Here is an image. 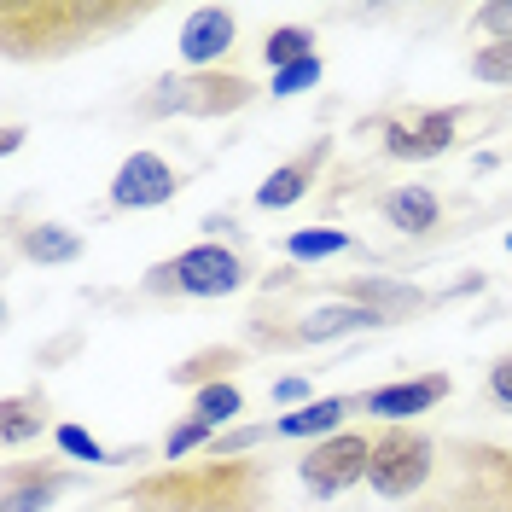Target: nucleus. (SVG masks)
<instances>
[{
  "label": "nucleus",
  "instance_id": "obj_1",
  "mask_svg": "<svg viewBox=\"0 0 512 512\" xmlns=\"http://www.w3.org/2000/svg\"><path fill=\"white\" fill-rule=\"evenodd\" d=\"M140 18L146 6H117V0H0V41L6 59H59Z\"/></svg>",
  "mask_w": 512,
  "mask_h": 512
},
{
  "label": "nucleus",
  "instance_id": "obj_2",
  "mask_svg": "<svg viewBox=\"0 0 512 512\" xmlns=\"http://www.w3.org/2000/svg\"><path fill=\"white\" fill-rule=\"evenodd\" d=\"M128 507L140 512H268V466L262 460H198L163 466L128 489Z\"/></svg>",
  "mask_w": 512,
  "mask_h": 512
},
{
  "label": "nucleus",
  "instance_id": "obj_3",
  "mask_svg": "<svg viewBox=\"0 0 512 512\" xmlns=\"http://www.w3.org/2000/svg\"><path fill=\"white\" fill-rule=\"evenodd\" d=\"M408 512H512V448L489 437L443 443L437 472Z\"/></svg>",
  "mask_w": 512,
  "mask_h": 512
},
{
  "label": "nucleus",
  "instance_id": "obj_4",
  "mask_svg": "<svg viewBox=\"0 0 512 512\" xmlns=\"http://www.w3.org/2000/svg\"><path fill=\"white\" fill-rule=\"evenodd\" d=\"M384 326L379 309H367V303H309V309H297L286 315L280 303H262L251 315V338L262 350H315V344H332V338H344V332H373Z\"/></svg>",
  "mask_w": 512,
  "mask_h": 512
},
{
  "label": "nucleus",
  "instance_id": "obj_5",
  "mask_svg": "<svg viewBox=\"0 0 512 512\" xmlns=\"http://www.w3.org/2000/svg\"><path fill=\"white\" fill-rule=\"evenodd\" d=\"M437 454H443V448L431 443L425 431H414V425H384V431H373L367 483L379 489L384 501H408V495H419V489L431 483Z\"/></svg>",
  "mask_w": 512,
  "mask_h": 512
},
{
  "label": "nucleus",
  "instance_id": "obj_6",
  "mask_svg": "<svg viewBox=\"0 0 512 512\" xmlns=\"http://www.w3.org/2000/svg\"><path fill=\"white\" fill-rule=\"evenodd\" d=\"M245 256L227 251V245H192V251L169 256L158 262L152 274H146V291L152 297H169V291H181V297H227V291L245 286Z\"/></svg>",
  "mask_w": 512,
  "mask_h": 512
},
{
  "label": "nucleus",
  "instance_id": "obj_7",
  "mask_svg": "<svg viewBox=\"0 0 512 512\" xmlns=\"http://www.w3.org/2000/svg\"><path fill=\"white\" fill-rule=\"evenodd\" d=\"M256 88L245 76H233V70H192V76H169L158 82V94L146 99V111L152 117H227V111H239V105H251Z\"/></svg>",
  "mask_w": 512,
  "mask_h": 512
},
{
  "label": "nucleus",
  "instance_id": "obj_8",
  "mask_svg": "<svg viewBox=\"0 0 512 512\" xmlns=\"http://www.w3.org/2000/svg\"><path fill=\"white\" fill-rule=\"evenodd\" d=\"M367 460H373V437L367 431H332V437H320L303 460H297V472L309 483V495H338V489H350L355 478H367Z\"/></svg>",
  "mask_w": 512,
  "mask_h": 512
},
{
  "label": "nucleus",
  "instance_id": "obj_9",
  "mask_svg": "<svg viewBox=\"0 0 512 512\" xmlns=\"http://www.w3.org/2000/svg\"><path fill=\"white\" fill-rule=\"evenodd\" d=\"M384 134V152L402 163H425L454 146L460 134V111H402V117H384L379 123Z\"/></svg>",
  "mask_w": 512,
  "mask_h": 512
},
{
  "label": "nucleus",
  "instance_id": "obj_10",
  "mask_svg": "<svg viewBox=\"0 0 512 512\" xmlns=\"http://www.w3.org/2000/svg\"><path fill=\"white\" fill-rule=\"evenodd\" d=\"M175 169L158 158V152H128L123 169H117V181H111V204L117 210H158L175 198Z\"/></svg>",
  "mask_w": 512,
  "mask_h": 512
},
{
  "label": "nucleus",
  "instance_id": "obj_11",
  "mask_svg": "<svg viewBox=\"0 0 512 512\" xmlns=\"http://www.w3.org/2000/svg\"><path fill=\"white\" fill-rule=\"evenodd\" d=\"M326 158H332V140L320 134L315 146H303L297 158L280 163V169H274V175H268V181L256 187V204H262V210H286V204H297V198H303V192H309V187L320 181Z\"/></svg>",
  "mask_w": 512,
  "mask_h": 512
},
{
  "label": "nucleus",
  "instance_id": "obj_12",
  "mask_svg": "<svg viewBox=\"0 0 512 512\" xmlns=\"http://www.w3.org/2000/svg\"><path fill=\"white\" fill-rule=\"evenodd\" d=\"M70 472L47 460H12L6 466V512H47L64 495Z\"/></svg>",
  "mask_w": 512,
  "mask_h": 512
},
{
  "label": "nucleus",
  "instance_id": "obj_13",
  "mask_svg": "<svg viewBox=\"0 0 512 512\" xmlns=\"http://www.w3.org/2000/svg\"><path fill=\"white\" fill-rule=\"evenodd\" d=\"M443 396H448V379L443 373H425V379H402V384H384V390H367L361 408H367V414H384L390 425H402V419L437 408Z\"/></svg>",
  "mask_w": 512,
  "mask_h": 512
},
{
  "label": "nucleus",
  "instance_id": "obj_14",
  "mask_svg": "<svg viewBox=\"0 0 512 512\" xmlns=\"http://www.w3.org/2000/svg\"><path fill=\"white\" fill-rule=\"evenodd\" d=\"M233 35H239V18L227 6H198L187 24H181V59L204 70V64H216L233 47Z\"/></svg>",
  "mask_w": 512,
  "mask_h": 512
},
{
  "label": "nucleus",
  "instance_id": "obj_15",
  "mask_svg": "<svg viewBox=\"0 0 512 512\" xmlns=\"http://www.w3.org/2000/svg\"><path fill=\"white\" fill-rule=\"evenodd\" d=\"M379 216L390 227H396V233H431V227H437V216H443V204H437V192L431 187H396V192H384L379 198Z\"/></svg>",
  "mask_w": 512,
  "mask_h": 512
},
{
  "label": "nucleus",
  "instance_id": "obj_16",
  "mask_svg": "<svg viewBox=\"0 0 512 512\" xmlns=\"http://www.w3.org/2000/svg\"><path fill=\"white\" fill-rule=\"evenodd\" d=\"M361 408V396H320V402H303L297 414H286L274 425V437H326V431H338V419Z\"/></svg>",
  "mask_w": 512,
  "mask_h": 512
},
{
  "label": "nucleus",
  "instance_id": "obj_17",
  "mask_svg": "<svg viewBox=\"0 0 512 512\" xmlns=\"http://www.w3.org/2000/svg\"><path fill=\"white\" fill-rule=\"evenodd\" d=\"M344 297H350V303H367V309H379L384 320L425 309V297H419L414 286H396V280H350V286H344Z\"/></svg>",
  "mask_w": 512,
  "mask_h": 512
},
{
  "label": "nucleus",
  "instance_id": "obj_18",
  "mask_svg": "<svg viewBox=\"0 0 512 512\" xmlns=\"http://www.w3.org/2000/svg\"><path fill=\"white\" fill-rule=\"evenodd\" d=\"M41 425H47V396H6V408H0V443L6 448L30 443Z\"/></svg>",
  "mask_w": 512,
  "mask_h": 512
},
{
  "label": "nucleus",
  "instance_id": "obj_19",
  "mask_svg": "<svg viewBox=\"0 0 512 512\" xmlns=\"http://www.w3.org/2000/svg\"><path fill=\"white\" fill-rule=\"evenodd\" d=\"M233 367H239V350L216 344V350H198V355H187L181 367H169V379L175 384H198V390H204V384H222Z\"/></svg>",
  "mask_w": 512,
  "mask_h": 512
},
{
  "label": "nucleus",
  "instance_id": "obj_20",
  "mask_svg": "<svg viewBox=\"0 0 512 512\" xmlns=\"http://www.w3.org/2000/svg\"><path fill=\"white\" fill-rule=\"evenodd\" d=\"M24 256H35V262H76L82 256V239L59 222H41L24 233Z\"/></svg>",
  "mask_w": 512,
  "mask_h": 512
},
{
  "label": "nucleus",
  "instance_id": "obj_21",
  "mask_svg": "<svg viewBox=\"0 0 512 512\" xmlns=\"http://www.w3.org/2000/svg\"><path fill=\"white\" fill-rule=\"evenodd\" d=\"M262 59L274 64V70H291V64L320 59V53H315V35L297 30V24H286V30H268V41H262Z\"/></svg>",
  "mask_w": 512,
  "mask_h": 512
},
{
  "label": "nucleus",
  "instance_id": "obj_22",
  "mask_svg": "<svg viewBox=\"0 0 512 512\" xmlns=\"http://www.w3.org/2000/svg\"><path fill=\"white\" fill-rule=\"evenodd\" d=\"M239 408H245V396H239V384H233V379L204 384V390L192 396V419H204V425H227Z\"/></svg>",
  "mask_w": 512,
  "mask_h": 512
},
{
  "label": "nucleus",
  "instance_id": "obj_23",
  "mask_svg": "<svg viewBox=\"0 0 512 512\" xmlns=\"http://www.w3.org/2000/svg\"><path fill=\"white\" fill-rule=\"evenodd\" d=\"M286 251L297 256V262H309V256H338V251H350V233H338V227H309V233H291L286 239Z\"/></svg>",
  "mask_w": 512,
  "mask_h": 512
},
{
  "label": "nucleus",
  "instance_id": "obj_24",
  "mask_svg": "<svg viewBox=\"0 0 512 512\" xmlns=\"http://www.w3.org/2000/svg\"><path fill=\"white\" fill-rule=\"evenodd\" d=\"M472 76L478 82H512V41H483L472 53Z\"/></svg>",
  "mask_w": 512,
  "mask_h": 512
},
{
  "label": "nucleus",
  "instance_id": "obj_25",
  "mask_svg": "<svg viewBox=\"0 0 512 512\" xmlns=\"http://www.w3.org/2000/svg\"><path fill=\"white\" fill-rule=\"evenodd\" d=\"M53 437H59V448H64V454H70V460H94V466H99V460H111V454L99 448V437H88L82 425H59Z\"/></svg>",
  "mask_w": 512,
  "mask_h": 512
},
{
  "label": "nucleus",
  "instance_id": "obj_26",
  "mask_svg": "<svg viewBox=\"0 0 512 512\" xmlns=\"http://www.w3.org/2000/svg\"><path fill=\"white\" fill-rule=\"evenodd\" d=\"M204 437H210V425H204V419H187V425H175V431L163 437V460H181V454H187V448H198Z\"/></svg>",
  "mask_w": 512,
  "mask_h": 512
},
{
  "label": "nucleus",
  "instance_id": "obj_27",
  "mask_svg": "<svg viewBox=\"0 0 512 512\" xmlns=\"http://www.w3.org/2000/svg\"><path fill=\"white\" fill-rule=\"evenodd\" d=\"M309 82H320V59H303V64H291V70H274V94H280V99L303 94Z\"/></svg>",
  "mask_w": 512,
  "mask_h": 512
},
{
  "label": "nucleus",
  "instance_id": "obj_28",
  "mask_svg": "<svg viewBox=\"0 0 512 512\" xmlns=\"http://www.w3.org/2000/svg\"><path fill=\"white\" fill-rule=\"evenodd\" d=\"M262 437H268V425H245V431H233V437H216V443H210V454H222V460H239V454H251Z\"/></svg>",
  "mask_w": 512,
  "mask_h": 512
},
{
  "label": "nucleus",
  "instance_id": "obj_29",
  "mask_svg": "<svg viewBox=\"0 0 512 512\" xmlns=\"http://www.w3.org/2000/svg\"><path fill=\"white\" fill-rule=\"evenodd\" d=\"M478 30H489L495 41H512V0H507V6H483V12H478Z\"/></svg>",
  "mask_w": 512,
  "mask_h": 512
},
{
  "label": "nucleus",
  "instance_id": "obj_30",
  "mask_svg": "<svg viewBox=\"0 0 512 512\" xmlns=\"http://www.w3.org/2000/svg\"><path fill=\"white\" fill-rule=\"evenodd\" d=\"M489 396H495L501 408H512V355H501V361L489 367Z\"/></svg>",
  "mask_w": 512,
  "mask_h": 512
},
{
  "label": "nucleus",
  "instance_id": "obj_31",
  "mask_svg": "<svg viewBox=\"0 0 512 512\" xmlns=\"http://www.w3.org/2000/svg\"><path fill=\"white\" fill-rule=\"evenodd\" d=\"M303 396H309V384L303 379H280L274 384V402H303Z\"/></svg>",
  "mask_w": 512,
  "mask_h": 512
},
{
  "label": "nucleus",
  "instance_id": "obj_32",
  "mask_svg": "<svg viewBox=\"0 0 512 512\" xmlns=\"http://www.w3.org/2000/svg\"><path fill=\"white\" fill-rule=\"evenodd\" d=\"M507 256H512V233H507Z\"/></svg>",
  "mask_w": 512,
  "mask_h": 512
}]
</instances>
